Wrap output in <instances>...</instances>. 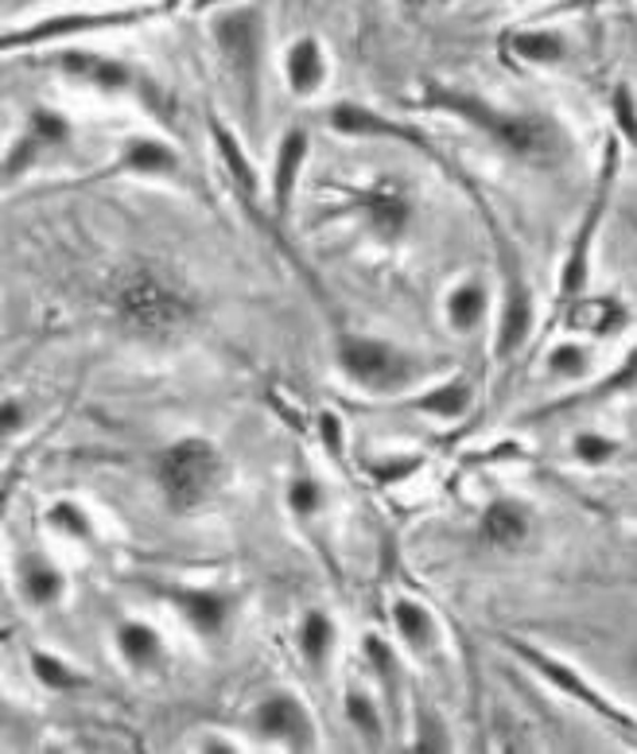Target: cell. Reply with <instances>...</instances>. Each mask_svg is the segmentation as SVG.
<instances>
[{"label": "cell", "instance_id": "cell-11", "mask_svg": "<svg viewBox=\"0 0 637 754\" xmlns=\"http://www.w3.org/2000/svg\"><path fill=\"white\" fill-rule=\"evenodd\" d=\"M109 175H180V152L164 140H132L129 148L121 152L109 172H101L98 180H109Z\"/></svg>", "mask_w": 637, "mask_h": 754}, {"label": "cell", "instance_id": "cell-14", "mask_svg": "<svg viewBox=\"0 0 637 754\" xmlns=\"http://www.w3.org/2000/svg\"><path fill=\"white\" fill-rule=\"evenodd\" d=\"M478 534H483L486 545L509 552V549H517V545H525V537H529V514H525V506H517V502L498 498L486 506Z\"/></svg>", "mask_w": 637, "mask_h": 754}, {"label": "cell", "instance_id": "cell-33", "mask_svg": "<svg viewBox=\"0 0 637 754\" xmlns=\"http://www.w3.org/2000/svg\"><path fill=\"white\" fill-rule=\"evenodd\" d=\"M637 381V351L629 354L626 358V366L618 369V374L611 377V381H603L598 389H591V394H583V397H572V401H564V405H552L548 412H555V409H568V405H583V401H595V397H606V394H614V389H626V386H634Z\"/></svg>", "mask_w": 637, "mask_h": 754}, {"label": "cell", "instance_id": "cell-6", "mask_svg": "<svg viewBox=\"0 0 637 754\" xmlns=\"http://www.w3.org/2000/svg\"><path fill=\"white\" fill-rule=\"evenodd\" d=\"M509 646H514V654L521 657V661H529L532 669H537L540 677H544V681H552L560 692H568V697H572V700H580L583 708H591V712H595V715H603L606 723H614V728H618L622 735L629 739V743H637V723L629 720L626 712H618V708H614L611 700H603V697H598V692L591 689L587 681H583L580 672H572V669H568V665L552 661V657H544V654H540V649L525 646V642H509Z\"/></svg>", "mask_w": 637, "mask_h": 754}, {"label": "cell", "instance_id": "cell-21", "mask_svg": "<svg viewBox=\"0 0 637 754\" xmlns=\"http://www.w3.org/2000/svg\"><path fill=\"white\" fill-rule=\"evenodd\" d=\"M63 63V71L78 74V78H86V83L101 86V90H125V86L132 83V74L125 63H117V58H101V55H63L58 58Z\"/></svg>", "mask_w": 637, "mask_h": 754}, {"label": "cell", "instance_id": "cell-17", "mask_svg": "<svg viewBox=\"0 0 637 754\" xmlns=\"http://www.w3.org/2000/svg\"><path fill=\"white\" fill-rule=\"evenodd\" d=\"M284 74H288L292 94H300V98H307V94H315L318 86H323L327 63H323V51H318V43L311 40V35L292 43V51H288V58H284Z\"/></svg>", "mask_w": 637, "mask_h": 754}, {"label": "cell", "instance_id": "cell-7", "mask_svg": "<svg viewBox=\"0 0 637 754\" xmlns=\"http://www.w3.org/2000/svg\"><path fill=\"white\" fill-rule=\"evenodd\" d=\"M253 731H257V739L280 743V746H288V751H311V746H315V728H311L307 708H303L295 697H288V692L264 697L261 704L253 708Z\"/></svg>", "mask_w": 637, "mask_h": 754}, {"label": "cell", "instance_id": "cell-23", "mask_svg": "<svg viewBox=\"0 0 637 754\" xmlns=\"http://www.w3.org/2000/svg\"><path fill=\"white\" fill-rule=\"evenodd\" d=\"M63 572L51 564H43L40 557H32L24 564V572H20V591H24V599L32 603V607H51V603H58L63 599Z\"/></svg>", "mask_w": 637, "mask_h": 754}, {"label": "cell", "instance_id": "cell-8", "mask_svg": "<svg viewBox=\"0 0 637 754\" xmlns=\"http://www.w3.org/2000/svg\"><path fill=\"white\" fill-rule=\"evenodd\" d=\"M501 269H506V304H501V323H498V358L509 362L532 331V295L525 284V272L517 265L514 249L501 241Z\"/></svg>", "mask_w": 637, "mask_h": 754}, {"label": "cell", "instance_id": "cell-34", "mask_svg": "<svg viewBox=\"0 0 637 754\" xmlns=\"http://www.w3.org/2000/svg\"><path fill=\"white\" fill-rule=\"evenodd\" d=\"M288 502H292L295 517H311L318 506H323V491H318L315 478L303 475V478H295V483H292V491H288Z\"/></svg>", "mask_w": 637, "mask_h": 754}, {"label": "cell", "instance_id": "cell-25", "mask_svg": "<svg viewBox=\"0 0 637 754\" xmlns=\"http://www.w3.org/2000/svg\"><path fill=\"white\" fill-rule=\"evenodd\" d=\"M210 129H214V140H218L222 164H226L229 180H234L237 187L246 191V195H257V175H253V168H249V160H246V152H241V144H237V137L222 121H210Z\"/></svg>", "mask_w": 637, "mask_h": 754}, {"label": "cell", "instance_id": "cell-29", "mask_svg": "<svg viewBox=\"0 0 637 754\" xmlns=\"http://www.w3.org/2000/svg\"><path fill=\"white\" fill-rule=\"evenodd\" d=\"M361 649H366L369 665H374L377 677H381L385 689H389V700L397 704V689H401V665H397V654L389 649V642H381L377 634H369V638L361 642Z\"/></svg>", "mask_w": 637, "mask_h": 754}, {"label": "cell", "instance_id": "cell-22", "mask_svg": "<svg viewBox=\"0 0 637 754\" xmlns=\"http://www.w3.org/2000/svg\"><path fill=\"white\" fill-rule=\"evenodd\" d=\"M404 409L428 412V417H440V420H458L466 409H471V381H463V377H451V381L435 386L432 394L412 397Z\"/></svg>", "mask_w": 637, "mask_h": 754}, {"label": "cell", "instance_id": "cell-3", "mask_svg": "<svg viewBox=\"0 0 637 754\" xmlns=\"http://www.w3.org/2000/svg\"><path fill=\"white\" fill-rule=\"evenodd\" d=\"M155 486L175 514L206 506L222 486V455L203 435H183L155 460Z\"/></svg>", "mask_w": 637, "mask_h": 754}, {"label": "cell", "instance_id": "cell-18", "mask_svg": "<svg viewBox=\"0 0 637 754\" xmlns=\"http://www.w3.org/2000/svg\"><path fill=\"white\" fill-rule=\"evenodd\" d=\"M137 12H106V17H55L47 24H35L24 35H4V47H20V43H40L51 35H71V32H90V28H117V24H132Z\"/></svg>", "mask_w": 637, "mask_h": 754}, {"label": "cell", "instance_id": "cell-38", "mask_svg": "<svg viewBox=\"0 0 637 754\" xmlns=\"http://www.w3.org/2000/svg\"><path fill=\"white\" fill-rule=\"evenodd\" d=\"M0 428H4V435H17L24 428V412H20V401H12V397L4 401V424Z\"/></svg>", "mask_w": 637, "mask_h": 754}, {"label": "cell", "instance_id": "cell-13", "mask_svg": "<svg viewBox=\"0 0 637 754\" xmlns=\"http://www.w3.org/2000/svg\"><path fill=\"white\" fill-rule=\"evenodd\" d=\"M392 626H397L401 642L417 657L435 654V646H440V623H435L432 611L424 603H417V599H404V595L392 599Z\"/></svg>", "mask_w": 637, "mask_h": 754}, {"label": "cell", "instance_id": "cell-1", "mask_svg": "<svg viewBox=\"0 0 637 754\" xmlns=\"http://www.w3.org/2000/svg\"><path fill=\"white\" fill-rule=\"evenodd\" d=\"M424 106L455 114L458 121L486 132L494 144L506 148L509 157H517V160H548L555 152V129H552V121H544V117L509 114V109L486 106L483 98H474V94H466V90H447V86H428Z\"/></svg>", "mask_w": 637, "mask_h": 754}, {"label": "cell", "instance_id": "cell-36", "mask_svg": "<svg viewBox=\"0 0 637 754\" xmlns=\"http://www.w3.org/2000/svg\"><path fill=\"white\" fill-rule=\"evenodd\" d=\"M614 117H618V129L626 132L629 144H637V109H634V98H629L626 86L614 94Z\"/></svg>", "mask_w": 637, "mask_h": 754}, {"label": "cell", "instance_id": "cell-5", "mask_svg": "<svg viewBox=\"0 0 637 754\" xmlns=\"http://www.w3.org/2000/svg\"><path fill=\"white\" fill-rule=\"evenodd\" d=\"M214 40L226 55L229 71L241 83L249 98V117L257 114V78H261V51H264V20L257 9H229L214 20Z\"/></svg>", "mask_w": 637, "mask_h": 754}, {"label": "cell", "instance_id": "cell-37", "mask_svg": "<svg viewBox=\"0 0 637 754\" xmlns=\"http://www.w3.org/2000/svg\"><path fill=\"white\" fill-rule=\"evenodd\" d=\"M318 428H323V443H327L335 455H343V424H338V417L323 412V417H318Z\"/></svg>", "mask_w": 637, "mask_h": 754}, {"label": "cell", "instance_id": "cell-24", "mask_svg": "<svg viewBox=\"0 0 637 754\" xmlns=\"http://www.w3.org/2000/svg\"><path fill=\"white\" fill-rule=\"evenodd\" d=\"M32 672H35V681L47 685V689H55V692H74V689H86V685H90V677L71 669L63 657L47 654V649H32Z\"/></svg>", "mask_w": 637, "mask_h": 754}, {"label": "cell", "instance_id": "cell-35", "mask_svg": "<svg viewBox=\"0 0 637 754\" xmlns=\"http://www.w3.org/2000/svg\"><path fill=\"white\" fill-rule=\"evenodd\" d=\"M32 137L40 140V144H63L66 140V121L55 114H35L32 117Z\"/></svg>", "mask_w": 637, "mask_h": 754}, {"label": "cell", "instance_id": "cell-15", "mask_svg": "<svg viewBox=\"0 0 637 754\" xmlns=\"http://www.w3.org/2000/svg\"><path fill=\"white\" fill-rule=\"evenodd\" d=\"M117 654L132 672H155L164 665V638L148 623H121L117 626Z\"/></svg>", "mask_w": 637, "mask_h": 754}, {"label": "cell", "instance_id": "cell-26", "mask_svg": "<svg viewBox=\"0 0 637 754\" xmlns=\"http://www.w3.org/2000/svg\"><path fill=\"white\" fill-rule=\"evenodd\" d=\"M343 712H346V720H350V728L358 731V739H361V743L381 746V739H385V723H381V715H377V704L366 697V692H358V689H350V692H346Z\"/></svg>", "mask_w": 637, "mask_h": 754}, {"label": "cell", "instance_id": "cell-31", "mask_svg": "<svg viewBox=\"0 0 637 754\" xmlns=\"http://www.w3.org/2000/svg\"><path fill=\"white\" fill-rule=\"evenodd\" d=\"M412 746H417V751H447V746H451V735L443 731L440 715H435L432 708H428V712H420L417 739H412Z\"/></svg>", "mask_w": 637, "mask_h": 754}, {"label": "cell", "instance_id": "cell-9", "mask_svg": "<svg viewBox=\"0 0 637 754\" xmlns=\"http://www.w3.org/2000/svg\"><path fill=\"white\" fill-rule=\"evenodd\" d=\"M160 595L183 615V623L203 638H218L226 631L229 615H234V595L218 588H160Z\"/></svg>", "mask_w": 637, "mask_h": 754}, {"label": "cell", "instance_id": "cell-28", "mask_svg": "<svg viewBox=\"0 0 637 754\" xmlns=\"http://www.w3.org/2000/svg\"><path fill=\"white\" fill-rule=\"evenodd\" d=\"M47 521H51V529H58V534L71 537V541H94V521L86 517V509L78 506V502H71V498L55 502V506L47 509Z\"/></svg>", "mask_w": 637, "mask_h": 754}, {"label": "cell", "instance_id": "cell-2", "mask_svg": "<svg viewBox=\"0 0 637 754\" xmlns=\"http://www.w3.org/2000/svg\"><path fill=\"white\" fill-rule=\"evenodd\" d=\"M191 315H195L191 295L155 272H132L117 288V320L140 338L164 343L187 327Z\"/></svg>", "mask_w": 637, "mask_h": 754}, {"label": "cell", "instance_id": "cell-30", "mask_svg": "<svg viewBox=\"0 0 637 754\" xmlns=\"http://www.w3.org/2000/svg\"><path fill=\"white\" fill-rule=\"evenodd\" d=\"M587 366H591V358L580 343H560V346H552V354H548V374L583 377L587 374Z\"/></svg>", "mask_w": 637, "mask_h": 754}, {"label": "cell", "instance_id": "cell-19", "mask_svg": "<svg viewBox=\"0 0 637 754\" xmlns=\"http://www.w3.org/2000/svg\"><path fill=\"white\" fill-rule=\"evenodd\" d=\"M335 642H338V634H335V623H331L327 611H307V615L300 618L295 646H300V657L311 665V669H323V665H327Z\"/></svg>", "mask_w": 637, "mask_h": 754}, {"label": "cell", "instance_id": "cell-10", "mask_svg": "<svg viewBox=\"0 0 637 754\" xmlns=\"http://www.w3.org/2000/svg\"><path fill=\"white\" fill-rule=\"evenodd\" d=\"M307 148H311V140L303 129H288L284 140H280L277 164H272V211H277V218H288V211H292V198H295V187H300Z\"/></svg>", "mask_w": 637, "mask_h": 754}, {"label": "cell", "instance_id": "cell-32", "mask_svg": "<svg viewBox=\"0 0 637 754\" xmlns=\"http://www.w3.org/2000/svg\"><path fill=\"white\" fill-rule=\"evenodd\" d=\"M575 455L583 460V467H603L606 460H614V455H618V443L606 440V435L583 432L580 440H575Z\"/></svg>", "mask_w": 637, "mask_h": 754}, {"label": "cell", "instance_id": "cell-20", "mask_svg": "<svg viewBox=\"0 0 637 754\" xmlns=\"http://www.w3.org/2000/svg\"><path fill=\"white\" fill-rule=\"evenodd\" d=\"M486 320V284L483 280H463L458 288H451L447 295V323L458 335H471L474 327H483Z\"/></svg>", "mask_w": 637, "mask_h": 754}, {"label": "cell", "instance_id": "cell-12", "mask_svg": "<svg viewBox=\"0 0 637 754\" xmlns=\"http://www.w3.org/2000/svg\"><path fill=\"white\" fill-rule=\"evenodd\" d=\"M611 172H614V152L606 157V168H603V183H598V195L595 203H591V214L587 222H583L580 238H575L572 254H568V265H564V295H580L583 284H587V257H591V238H595L598 222H603V206H606V183H611Z\"/></svg>", "mask_w": 637, "mask_h": 754}, {"label": "cell", "instance_id": "cell-27", "mask_svg": "<svg viewBox=\"0 0 637 754\" xmlns=\"http://www.w3.org/2000/svg\"><path fill=\"white\" fill-rule=\"evenodd\" d=\"M509 51L525 63H560L564 58V40L555 32H517L509 40Z\"/></svg>", "mask_w": 637, "mask_h": 754}, {"label": "cell", "instance_id": "cell-4", "mask_svg": "<svg viewBox=\"0 0 637 754\" xmlns=\"http://www.w3.org/2000/svg\"><path fill=\"white\" fill-rule=\"evenodd\" d=\"M338 366L350 381L374 389V394H389V389H401L412 381V358L404 351H397L385 338H369V335H346L338 343Z\"/></svg>", "mask_w": 637, "mask_h": 754}, {"label": "cell", "instance_id": "cell-16", "mask_svg": "<svg viewBox=\"0 0 637 754\" xmlns=\"http://www.w3.org/2000/svg\"><path fill=\"white\" fill-rule=\"evenodd\" d=\"M331 125H335L338 132H346V137H401V140H412V144H424V137L385 121V117H377L374 109H361V106H354V101H343V106L331 109Z\"/></svg>", "mask_w": 637, "mask_h": 754}]
</instances>
